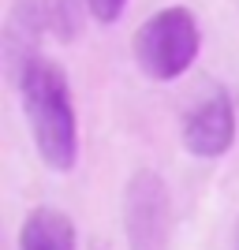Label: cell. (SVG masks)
I'll return each mask as SVG.
<instances>
[{"mask_svg": "<svg viewBox=\"0 0 239 250\" xmlns=\"http://www.w3.org/2000/svg\"><path fill=\"white\" fill-rule=\"evenodd\" d=\"M124 4H127V0H90V15H94L97 22H105V26H109V22L120 19Z\"/></svg>", "mask_w": 239, "mask_h": 250, "instance_id": "cell-7", "label": "cell"}, {"mask_svg": "<svg viewBox=\"0 0 239 250\" xmlns=\"http://www.w3.org/2000/svg\"><path fill=\"white\" fill-rule=\"evenodd\" d=\"M19 90L42 161L52 172H71L79 161V131H75L71 90L64 71L42 56H30L19 67Z\"/></svg>", "mask_w": 239, "mask_h": 250, "instance_id": "cell-1", "label": "cell"}, {"mask_svg": "<svg viewBox=\"0 0 239 250\" xmlns=\"http://www.w3.org/2000/svg\"><path fill=\"white\" fill-rule=\"evenodd\" d=\"M236 250H239V224H236Z\"/></svg>", "mask_w": 239, "mask_h": 250, "instance_id": "cell-8", "label": "cell"}, {"mask_svg": "<svg viewBox=\"0 0 239 250\" xmlns=\"http://www.w3.org/2000/svg\"><path fill=\"white\" fill-rule=\"evenodd\" d=\"M236 142V112H232L228 94H209L206 101H198L191 116L183 120V146L195 157H220L228 153Z\"/></svg>", "mask_w": 239, "mask_h": 250, "instance_id": "cell-4", "label": "cell"}, {"mask_svg": "<svg viewBox=\"0 0 239 250\" xmlns=\"http://www.w3.org/2000/svg\"><path fill=\"white\" fill-rule=\"evenodd\" d=\"M124 231L127 250H168L172 231V202H168L165 179L142 168L127 179L124 190Z\"/></svg>", "mask_w": 239, "mask_h": 250, "instance_id": "cell-3", "label": "cell"}, {"mask_svg": "<svg viewBox=\"0 0 239 250\" xmlns=\"http://www.w3.org/2000/svg\"><path fill=\"white\" fill-rule=\"evenodd\" d=\"M19 250H75V224L67 213L38 206L19 228Z\"/></svg>", "mask_w": 239, "mask_h": 250, "instance_id": "cell-5", "label": "cell"}, {"mask_svg": "<svg viewBox=\"0 0 239 250\" xmlns=\"http://www.w3.org/2000/svg\"><path fill=\"white\" fill-rule=\"evenodd\" d=\"M86 11H90V0H45V15H49L52 30L60 34L64 42H71L79 34Z\"/></svg>", "mask_w": 239, "mask_h": 250, "instance_id": "cell-6", "label": "cell"}, {"mask_svg": "<svg viewBox=\"0 0 239 250\" xmlns=\"http://www.w3.org/2000/svg\"><path fill=\"white\" fill-rule=\"evenodd\" d=\"M198 22L187 8H165L150 15L135 34V60L150 79H179L198 56Z\"/></svg>", "mask_w": 239, "mask_h": 250, "instance_id": "cell-2", "label": "cell"}]
</instances>
